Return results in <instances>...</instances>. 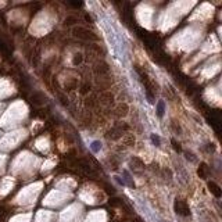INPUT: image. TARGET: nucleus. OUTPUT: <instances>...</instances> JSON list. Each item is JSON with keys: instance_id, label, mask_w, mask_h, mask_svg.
Returning a JSON list of instances; mask_svg holds the SVG:
<instances>
[{"instance_id": "obj_1", "label": "nucleus", "mask_w": 222, "mask_h": 222, "mask_svg": "<svg viewBox=\"0 0 222 222\" xmlns=\"http://www.w3.org/2000/svg\"><path fill=\"white\" fill-rule=\"evenodd\" d=\"M24 115V107H22L20 103L11 105L10 110L7 111L4 117L2 118V125L3 126H10L13 124H17V121L21 120V117Z\"/></svg>"}, {"instance_id": "obj_2", "label": "nucleus", "mask_w": 222, "mask_h": 222, "mask_svg": "<svg viewBox=\"0 0 222 222\" xmlns=\"http://www.w3.org/2000/svg\"><path fill=\"white\" fill-rule=\"evenodd\" d=\"M22 133L24 132H13V133H9V135L6 136V138L3 139V140L0 142V149H4V150H7V149H11V147L17 146V143L22 139Z\"/></svg>"}, {"instance_id": "obj_3", "label": "nucleus", "mask_w": 222, "mask_h": 222, "mask_svg": "<svg viewBox=\"0 0 222 222\" xmlns=\"http://www.w3.org/2000/svg\"><path fill=\"white\" fill-rule=\"evenodd\" d=\"M11 93V86L6 81H0V97H4Z\"/></svg>"}, {"instance_id": "obj_4", "label": "nucleus", "mask_w": 222, "mask_h": 222, "mask_svg": "<svg viewBox=\"0 0 222 222\" xmlns=\"http://www.w3.org/2000/svg\"><path fill=\"white\" fill-rule=\"evenodd\" d=\"M175 210H176L178 214H180V215H183V216L189 215V210H187V207L183 204V203H180V201H176V203H175Z\"/></svg>"}, {"instance_id": "obj_5", "label": "nucleus", "mask_w": 222, "mask_h": 222, "mask_svg": "<svg viewBox=\"0 0 222 222\" xmlns=\"http://www.w3.org/2000/svg\"><path fill=\"white\" fill-rule=\"evenodd\" d=\"M90 147H92L93 151H99L100 149H102V143H100V142H93V143L90 144Z\"/></svg>"}, {"instance_id": "obj_6", "label": "nucleus", "mask_w": 222, "mask_h": 222, "mask_svg": "<svg viewBox=\"0 0 222 222\" xmlns=\"http://www.w3.org/2000/svg\"><path fill=\"white\" fill-rule=\"evenodd\" d=\"M157 113H158L160 117L164 115V102H160L158 103V107H157Z\"/></svg>"}, {"instance_id": "obj_7", "label": "nucleus", "mask_w": 222, "mask_h": 222, "mask_svg": "<svg viewBox=\"0 0 222 222\" xmlns=\"http://www.w3.org/2000/svg\"><path fill=\"white\" fill-rule=\"evenodd\" d=\"M151 139H153V142L154 143H157V146H158V143H160V139H158V136H151Z\"/></svg>"}, {"instance_id": "obj_8", "label": "nucleus", "mask_w": 222, "mask_h": 222, "mask_svg": "<svg viewBox=\"0 0 222 222\" xmlns=\"http://www.w3.org/2000/svg\"><path fill=\"white\" fill-rule=\"evenodd\" d=\"M4 164V157H2L0 156V167H2V165Z\"/></svg>"}]
</instances>
